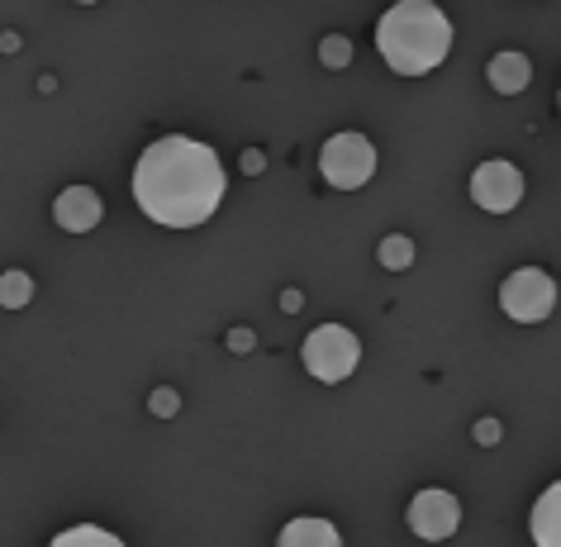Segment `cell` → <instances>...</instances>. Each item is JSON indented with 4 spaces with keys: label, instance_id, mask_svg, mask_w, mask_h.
<instances>
[{
    "label": "cell",
    "instance_id": "cell-1",
    "mask_svg": "<svg viewBox=\"0 0 561 547\" xmlns=\"http://www.w3.org/2000/svg\"><path fill=\"white\" fill-rule=\"evenodd\" d=\"M134 201L152 224L167 229H195L224 201V167L215 148L195 138L167 134L134 167Z\"/></svg>",
    "mask_w": 561,
    "mask_h": 547
},
{
    "label": "cell",
    "instance_id": "cell-8",
    "mask_svg": "<svg viewBox=\"0 0 561 547\" xmlns=\"http://www.w3.org/2000/svg\"><path fill=\"white\" fill-rule=\"evenodd\" d=\"M53 219H58L67 233H91L95 224H101V195L91 186H67L58 201H53Z\"/></svg>",
    "mask_w": 561,
    "mask_h": 547
},
{
    "label": "cell",
    "instance_id": "cell-9",
    "mask_svg": "<svg viewBox=\"0 0 561 547\" xmlns=\"http://www.w3.org/2000/svg\"><path fill=\"white\" fill-rule=\"evenodd\" d=\"M533 543H542V547H561V481L557 486H547L538 504H533Z\"/></svg>",
    "mask_w": 561,
    "mask_h": 547
},
{
    "label": "cell",
    "instance_id": "cell-3",
    "mask_svg": "<svg viewBox=\"0 0 561 547\" xmlns=\"http://www.w3.org/2000/svg\"><path fill=\"white\" fill-rule=\"evenodd\" d=\"M357 357H362V343H357V333L343 324H319L310 339H305V367L329 386L347 381V376L357 372Z\"/></svg>",
    "mask_w": 561,
    "mask_h": 547
},
{
    "label": "cell",
    "instance_id": "cell-12",
    "mask_svg": "<svg viewBox=\"0 0 561 547\" xmlns=\"http://www.w3.org/2000/svg\"><path fill=\"white\" fill-rule=\"evenodd\" d=\"M30 296H34V282L24 272H5V276H0V305H5V310H24Z\"/></svg>",
    "mask_w": 561,
    "mask_h": 547
},
{
    "label": "cell",
    "instance_id": "cell-15",
    "mask_svg": "<svg viewBox=\"0 0 561 547\" xmlns=\"http://www.w3.org/2000/svg\"><path fill=\"white\" fill-rule=\"evenodd\" d=\"M347 58H353V48H347V38H339V34L324 38V62H329V67H343Z\"/></svg>",
    "mask_w": 561,
    "mask_h": 547
},
{
    "label": "cell",
    "instance_id": "cell-5",
    "mask_svg": "<svg viewBox=\"0 0 561 547\" xmlns=\"http://www.w3.org/2000/svg\"><path fill=\"white\" fill-rule=\"evenodd\" d=\"M500 305L518 324H538L557 305V282L547 272H538V266H524V272H514L510 282L500 286Z\"/></svg>",
    "mask_w": 561,
    "mask_h": 547
},
{
    "label": "cell",
    "instance_id": "cell-14",
    "mask_svg": "<svg viewBox=\"0 0 561 547\" xmlns=\"http://www.w3.org/2000/svg\"><path fill=\"white\" fill-rule=\"evenodd\" d=\"M410 258H414L410 238H386V243H381V262L390 266V272H404V266H410Z\"/></svg>",
    "mask_w": 561,
    "mask_h": 547
},
{
    "label": "cell",
    "instance_id": "cell-4",
    "mask_svg": "<svg viewBox=\"0 0 561 547\" xmlns=\"http://www.w3.org/2000/svg\"><path fill=\"white\" fill-rule=\"evenodd\" d=\"M319 172H324L329 186L339 191H357L367 186L376 172V148L367 134H333L324 152H319Z\"/></svg>",
    "mask_w": 561,
    "mask_h": 547
},
{
    "label": "cell",
    "instance_id": "cell-6",
    "mask_svg": "<svg viewBox=\"0 0 561 547\" xmlns=\"http://www.w3.org/2000/svg\"><path fill=\"white\" fill-rule=\"evenodd\" d=\"M471 201L490 209V215H510L524 201V176L514 162H481L471 172Z\"/></svg>",
    "mask_w": 561,
    "mask_h": 547
},
{
    "label": "cell",
    "instance_id": "cell-2",
    "mask_svg": "<svg viewBox=\"0 0 561 547\" xmlns=\"http://www.w3.org/2000/svg\"><path fill=\"white\" fill-rule=\"evenodd\" d=\"M376 48H381L390 72L424 77L453 48V24L433 0H396L376 24Z\"/></svg>",
    "mask_w": 561,
    "mask_h": 547
},
{
    "label": "cell",
    "instance_id": "cell-11",
    "mask_svg": "<svg viewBox=\"0 0 561 547\" xmlns=\"http://www.w3.org/2000/svg\"><path fill=\"white\" fill-rule=\"evenodd\" d=\"M300 543H319V547H339V528L329 524V518H290L286 528H280V547H300Z\"/></svg>",
    "mask_w": 561,
    "mask_h": 547
},
{
    "label": "cell",
    "instance_id": "cell-10",
    "mask_svg": "<svg viewBox=\"0 0 561 547\" xmlns=\"http://www.w3.org/2000/svg\"><path fill=\"white\" fill-rule=\"evenodd\" d=\"M485 77H490V87H495L500 95H518V91L528 87L533 67H528V58H524V53H500V58H490Z\"/></svg>",
    "mask_w": 561,
    "mask_h": 547
},
{
    "label": "cell",
    "instance_id": "cell-13",
    "mask_svg": "<svg viewBox=\"0 0 561 547\" xmlns=\"http://www.w3.org/2000/svg\"><path fill=\"white\" fill-rule=\"evenodd\" d=\"M77 543H101V547H119V538H115V533H105V528H95V524H77V528L58 533V547H77Z\"/></svg>",
    "mask_w": 561,
    "mask_h": 547
},
{
    "label": "cell",
    "instance_id": "cell-7",
    "mask_svg": "<svg viewBox=\"0 0 561 547\" xmlns=\"http://www.w3.org/2000/svg\"><path fill=\"white\" fill-rule=\"evenodd\" d=\"M461 524V504L457 495H447V490H419L414 504H410V528L419 533V538L428 543H443L453 538Z\"/></svg>",
    "mask_w": 561,
    "mask_h": 547
},
{
    "label": "cell",
    "instance_id": "cell-16",
    "mask_svg": "<svg viewBox=\"0 0 561 547\" xmlns=\"http://www.w3.org/2000/svg\"><path fill=\"white\" fill-rule=\"evenodd\" d=\"M77 5H95V0H77Z\"/></svg>",
    "mask_w": 561,
    "mask_h": 547
}]
</instances>
